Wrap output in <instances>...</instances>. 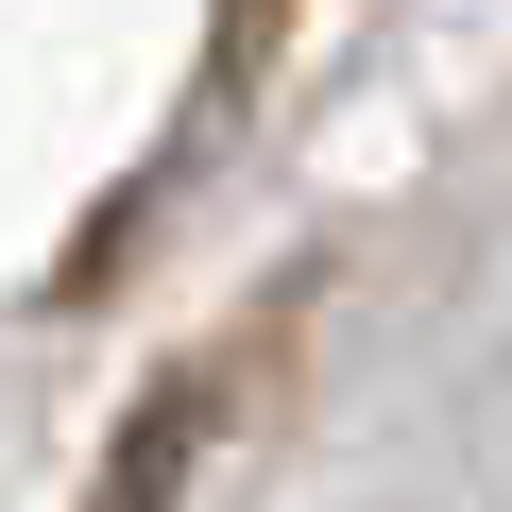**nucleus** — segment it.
<instances>
[{"label":"nucleus","mask_w":512,"mask_h":512,"mask_svg":"<svg viewBox=\"0 0 512 512\" xmlns=\"http://www.w3.org/2000/svg\"><path fill=\"white\" fill-rule=\"evenodd\" d=\"M171 461H188V393H154V410L120 427V461H103L86 512H171Z\"/></svg>","instance_id":"f257e3e1"}]
</instances>
